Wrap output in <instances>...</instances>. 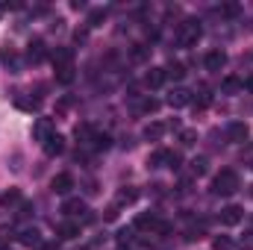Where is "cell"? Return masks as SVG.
Listing matches in <instances>:
<instances>
[{"label": "cell", "instance_id": "cell-37", "mask_svg": "<svg viewBox=\"0 0 253 250\" xmlns=\"http://www.w3.org/2000/svg\"><path fill=\"white\" fill-rule=\"evenodd\" d=\"M3 12H6V3H0V18H3Z\"/></svg>", "mask_w": 253, "mask_h": 250}, {"label": "cell", "instance_id": "cell-29", "mask_svg": "<svg viewBox=\"0 0 253 250\" xmlns=\"http://www.w3.org/2000/svg\"><path fill=\"white\" fill-rule=\"evenodd\" d=\"M0 59L6 65H12V68H18V53L12 50V47H3V53H0Z\"/></svg>", "mask_w": 253, "mask_h": 250}, {"label": "cell", "instance_id": "cell-17", "mask_svg": "<svg viewBox=\"0 0 253 250\" xmlns=\"http://www.w3.org/2000/svg\"><path fill=\"white\" fill-rule=\"evenodd\" d=\"M165 129H168L165 124L153 121V124H147V126H144V138H147V141H159V138L165 135Z\"/></svg>", "mask_w": 253, "mask_h": 250}, {"label": "cell", "instance_id": "cell-39", "mask_svg": "<svg viewBox=\"0 0 253 250\" xmlns=\"http://www.w3.org/2000/svg\"><path fill=\"white\" fill-rule=\"evenodd\" d=\"M251 168H253V162H251Z\"/></svg>", "mask_w": 253, "mask_h": 250}, {"label": "cell", "instance_id": "cell-3", "mask_svg": "<svg viewBox=\"0 0 253 250\" xmlns=\"http://www.w3.org/2000/svg\"><path fill=\"white\" fill-rule=\"evenodd\" d=\"M62 212L65 218H83V221H88L91 215H88V206H85V200H80V197H68L62 203Z\"/></svg>", "mask_w": 253, "mask_h": 250}, {"label": "cell", "instance_id": "cell-33", "mask_svg": "<svg viewBox=\"0 0 253 250\" xmlns=\"http://www.w3.org/2000/svg\"><path fill=\"white\" fill-rule=\"evenodd\" d=\"M156 109H159V100H153V97L141 100V112H147V115H150V112H156Z\"/></svg>", "mask_w": 253, "mask_h": 250}, {"label": "cell", "instance_id": "cell-2", "mask_svg": "<svg viewBox=\"0 0 253 250\" xmlns=\"http://www.w3.org/2000/svg\"><path fill=\"white\" fill-rule=\"evenodd\" d=\"M242 183H239V174L233 171V168H224L215 180H212V191L215 194H221V197H227V194H233V191H239Z\"/></svg>", "mask_w": 253, "mask_h": 250}, {"label": "cell", "instance_id": "cell-10", "mask_svg": "<svg viewBox=\"0 0 253 250\" xmlns=\"http://www.w3.org/2000/svg\"><path fill=\"white\" fill-rule=\"evenodd\" d=\"M203 65H206V71H221V68L227 65V53H224V50H209L206 59H203Z\"/></svg>", "mask_w": 253, "mask_h": 250}, {"label": "cell", "instance_id": "cell-38", "mask_svg": "<svg viewBox=\"0 0 253 250\" xmlns=\"http://www.w3.org/2000/svg\"><path fill=\"white\" fill-rule=\"evenodd\" d=\"M251 197H253V186H251Z\"/></svg>", "mask_w": 253, "mask_h": 250}, {"label": "cell", "instance_id": "cell-23", "mask_svg": "<svg viewBox=\"0 0 253 250\" xmlns=\"http://www.w3.org/2000/svg\"><path fill=\"white\" fill-rule=\"evenodd\" d=\"M135 197H138V191H135V188H121V191H118V203H115V206H124V203H135Z\"/></svg>", "mask_w": 253, "mask_h": 250}, {"label": "cell", "instance_id": "cell-1", "mask_svg": "<svg viewBox=\"0 0 253 250\" xmlns=\"http://www.w3.org/2000/svg\"><path fill=\"white\" fill-rule=\"evenodd\" d=\"M200 36H203V27H200V21H194V18H186V21L177 27V44H180V47L197 44Z\"/></svg>", "mask_w": 253, "mask_h": 250}, {"label": "cell", "instance_id": "cell-14", "mask_svg": "<svg viewBox=\"0 0 253 250\" xmlns=\"http://www.w3.org/2000/svg\"><path fill=\"white\" fill-rule=\"evenodd\" d=\"M144 83H147V88H159L165 83V68H150L144 74Z\"/></svg>", "mask_w": 253, "mask_h": 250}, {"label": "cell", "instance_id": "cell-8", "mask_svg": "<svg viewBox=\"0 0 253 250\" xmlns=\"http://www.w3.org/2000/svg\"><path fill=\"white\" fill-rule=\"evenodd\" d=\"M50 62L56 65V71H59V68H71V62H74V50H71V47H56V50L50 53Z\"/></svg>", "mask_w": 253, "mask_h": 250}, {"label": "cell", "instance_id": "cell-20", "mask_svg": "<svg viewBox=\"0 0 253 250\" xmlns=\"http://www.w3.org/2000/svg\"><path fill=\"white\" fill-rule=\"evenodd\" d=\"M245 85H242V80H236V77H227L224 83H221V91L224 94H236V91H242Z\"/></svg>", "mask_w": 253, "mask_h": 250}, {"label": "cell", "instance_id": "cell-36", "mask_svg": "<svg viewBox=\"0 0 253 250\" xmlns=\"http://www.w3.org/2000/svg\"><path fill=\"white\" fill-rule=\"evenodd\" d=\"M242 85H245L248 91H253V77H248V80H242Z\"/></svg>", "mask_w": 253, "mask_h": 250}, {"label": "cell", "instance_id": "cell-12", "mask_svg": "<svg viewBox=\"0 0 253 250\" xmlns=\"http://www.w3.org/2000/svg\"><path fill=\"white\" fill-rule=\"evenodd\" d=\"M56 236H59L62 242H71V239H77V236H80V224H74V221H62V224L56 227Z\"/></svg>", "mask_w": 253, "mask_h": 250}, {"label": "cell", "instance_id": "cell-25", "mask_svg": "<svg viewBox=\"0 0 253 250\" xmlns=\"http://www.w3.org/2000/svg\"><path fill=\"white\" fill-rule=\"evenodd\" d=\"M147 165H150V168H162V165H168V150H156V153L147 159Z\"/></svg>", "mask_w": 253, "mask_h": 250}, {"label": "cell", "instance_id": "cell-13", "mask_svg": "<svg viewBox=\"0 0 253 250\" xmlns=\"http://www.w3.org/2000/svg\"><path fill=\"white\" fill-rule=\"evenodd\" d=\"M44 56H47V47H44L42 39H36V42L30 44V50H27V59H30V62H42Z\"/></svg>", "mask_w": 253, "mask_h": 250}, {"label": "cell", "instance_id": "cell-5", "mask_svg": "<svg viewBox=\"0 0 253 250\" xmlns=\"http://www.w3.org/2000/svg\"><path fill=\"white\" fill-rule=\"evenodd\" d=\"M191 97H194V91H189V88H174L171 94H168V103L174 106V109H183V106H189Z\"/></svg>", "mask_w": 253, "mask_h": 250}, {"label": "cell", "instance_id": "cell-32", "mask_svg": "<svg viewBox=\"0 0 253 250\" xmlns=\"http://www.w3.org/2000/svg\"><path fill=\"white\" fill-rule=\"evenodd\" d=\"M221 12H224L227 18H236V15L242 12V6H239V3H224V6H221Z\"/></svg>", "mask_w": 253, "mask_h": 250}, {"label": "cell", "instance_id": "cell-16", "mask_svg": "<svg viewBox=\"0 0 253 250\" xmlns=\"http://www.w3.org/2000/svg\"><path fill=\"white\" fill-rule=\"evenodd\" d=\"M15 106H18V109H24V112H36V109H39V97L18 94V97H15Z\"/></svg>", "mask_w": 253, "mask_h": 250}, {"label": "cell", "instance_id": "cell-4", "mask_svg": "<svg viewBox=\"0 0 253 250\" xmlns=\"http://www.w3.org/2000/svg\"><path fill=\"white\" fill-rule=\"evenodd\" d=\"M248 135H251V129H248L245 121H230V124H227V138H230L233 144H245Z\"/></svg>", "mask_w": 253, "mask_h": 250}, {"label": "cell", "instance_id": "cell-7", "mask_svg": "<svg viewBox=\"0 0 253 250\" xmlns=\"http://www.w3.org/2000/svg\"><path fill=\"white\" fill-rule=\"evenodd\" d=\"M18 242H21L24 248H42V245H44V242H42V233H39L36 227H27V230H21Z\"/></svg>", "mask_w": 253, "mask_h": 250}, {"label": "cell", "instance_id": "cell-6", "mask_svg": "<svg viewBox=\"0 0 253 250\" xmlns=\"http://www.w3.org/2000/svg\"><path fill=\"white\" fill-rule=\"evenodd\" d=\"M242 218H245V209H242V206H227V209H221V224H224V227H236Z\"/></svg>", "mask_w": 253, "mask_h": 250}, {"label": "cell", "instance_id": "cell-28", "mask_svg": "<svg viewBox=\"0 0 253 250\" xmlns=\"http://www.w3.org/2000/svg\"><path fill=\"white\" fill-rule=\"evenodd\" d=\"M180 141L191 147V144H197V129H180Z\"/></svg>", "mask_w": 253, "mask_h": 250}, {"label": "cell", "instance_id": "cell-27", "mask_svg": "<svg viewBox=\"0 0 253 250\" xmlns=\"http://www.w3.org/2000/svg\"><path fill=\"white\" fill-rule=\"evenodd\" d=\"M106 21V9H91L88 12V27H100Z\"/></svg>", "mask_w": 253, "mask_h": 250}, {"label": "cell", "instance_id": "cell-18", "mask_svg": "<svg viewBox=\"0 0 253 250\" xmlns=\"http://www.w3.org/2000/svg\"><path fill=\"white\" fill-rule=\"evenodd\" d=\"M186 77V65L183 62H171L165 68V80H183Z\"/></svg>", "mask_w": 253, "mask_h": 250}, {"label": "cell", "instance_id": "cell-24", "mask_svg": "<svg viewBox=\"0 0 253 250\" xmlns=\"http://www.w3.org/2000/svg\"><path fill=\"white\" fill-rule=\"evenodd\" d=\"M109 144H112V138H109L106 132H94V138H91V147H94V150H106Z\"/></svg>", "mask_w": 253, "mask_h": 250}, {"label": "cell", "instance_id": "cell-35", "mask_svg": "<svg viewBox=\"0 0 253 250\" xmlns=\"http://www.w3.org/2000/svg\"><path fill=\"white\" fill-rule=\"evenodd\" d=\"M242 245H245V248H248V250H253V233H248V239H245Z\"/></svg>", "mask_w": 253, "mask_h": 250}, {"label": "cell", "instance_id": "cell-34", "mask_svg": "<svg viewBox=\"0 0 253 250\" xmlns=\"http://www.w3.org/2000/svg\"><path fill=\"white\" fill-rule=\"evenodd\" d=\"M180 162H183V156H180V153H174V150H168V168H174V171H177V168H180Z\"/></svg>", "mask_w": 253, "mask_h": 250}, {"label": "cell", "instance_id": "cell-26", "mask_svg": "<svg viewBox=\"0 0 253 250\" xmlns=\"http://www.w3.org/2000/svg\"><path fill=\"white\" fill-rule=\"evenodd\" d=\"M18 200H21V191H18V188H9V191L0 194V206H12V203H18Z\"/></svg>", "mask_w": 253, "mask_h": 250}, {"label": "cell", "instance_id": "cell-31", "mask_svg": "<svg viewBox=\"0 0 253 250\" xmlns=\"http://www.w3.org/2000/svg\"><path fill=\"white\" fill-rule=\"evenodd\" d=\"M56 80H59V83H65V85H68V83L74 80V65H71V68H59V74H56Z\"/></svg>", "mask_w": 253, "mask_h": 250}, {"label": "cell", "instance_id": "cell-9", "mask_svg": "<svg viewBox=\"0 0 253 250\" xmlns=\"http://www.w3.org/2000/svg\"><path fill=\"white\" fill-rule=\"evenodd\" d=\"M50 135H53V124H50L47 118H39V121H36V126H33V138L44 144V141H47Z\"/></svg>", "mask_w": 253, "mask_h": 250}, {"label": "cell", "instance_id": "cell-30", "mask_svg": "<svg viewBox=\"0 0 253 250\" xmlns=\"http://www.w3.org/2000/svg\"><path fill=\"white\" fill-rule=\"evenodd\" d=\"M212 248H215V250H233V239H227V236H218V239L212 242Z\"/></svg>", "mask_w": 253, "mask_h": 250}, {"label": "cell", "instance_id": "cell-11", "mask_svg": "<svg viewBox=\"0 0 253 250\" xmlns=\"http://www.w3.org/2000/svg\"><path fill=\"white\" fill-rule=\"evenodd\" d=\"M42 147H44V153H47V156H59V153L65 150V138L59 135V132H53V135H50Z\"/></svg>", "mask_w": 253, "mask_h": 250}, {"label": "cell", "instance_id": "cell-21", "mask_svg": "<svg viewBox=\"0 0 253 250\" xmlns=\"http://www.w3.org/2000/svg\"><path fill=\"white\" fill-rule=\"evenodd\" d=\"M189 165H191V174H194V177H203V174L209 171V162H206L203 156H197V159H191Z\"/></svg>", "mask_w": 253, "mask_h": 250}, {"label": "cell", "instance_id": "cell-15", "mask_svg": "<svg viewBox=\"0 0 253 250\" xmlns=\"http://www.w3.org/2000/svg\"><path fill=\"white\" fill-rule=\"evenodd\" d=\"M71 188H74V177L71 174H56L53 177V191L56 194H68Z\"/></svg>", "mask_w": 253, "mask_h": 250}, {"label": "cell", "instance_id": "cell-22", "mask_svg": "<svg viewBox=\"0 0 253 250\" xmlns=\"http://www.w3.org/2000/svg\"><path fill=\"white\" fill-rule=\"evenodd\" d=\"M74 132H77V138H80L83 144H91V138H94V129H91L88 124H80Z\"/></svg>", "mask_w": 253, "mask_h": 250}, {"label": "cell", "instance_id": "cell-19", "mask_svg": "<svg viewBox=\"0 0 253 250\" xmlns=\"http://www.w3.org/2000/svg\"><path fill=\"white\" fill-rule=\"evenodd\" d=\"M147 56H150V47H144V44H132L129 47V59L132 62H147Z\"/></svg>", "mask_w": 253, "mask_h": 250}]
</instances>
